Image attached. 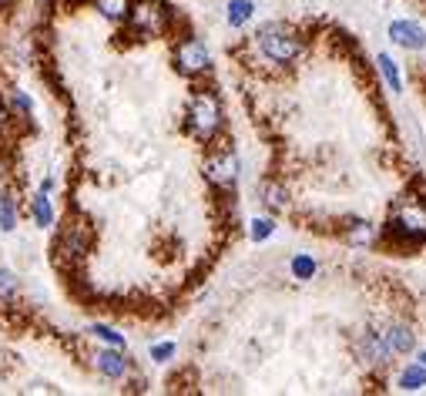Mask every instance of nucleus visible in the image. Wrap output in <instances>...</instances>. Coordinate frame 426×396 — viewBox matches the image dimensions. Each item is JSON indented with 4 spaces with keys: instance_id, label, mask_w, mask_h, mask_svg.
<instances>
[{
    "instance_id": "nucleus-13",
    "label": "nucleus",
    "mask_w": 426,
    "mask_h": 396,
    "mask_svg": "<svg viewBox=\"0 0 426 396\" xmlns=\"http://www.w3.org/2000/svg\"><path fill=\"white\" fill-rule=\"evenodd\" d=\"M343 235H346L349 246H356V248H369L379 242V228L372 225V222H366V219H349L346 225H343Z\"/></svg>"
},
{
    "instance_id": "nucleus-3",
    "label": "nucleus",
    "mask_w": 426,
    "mask_h": 396,
    "mask_svg": "<svg viewBox=\"0 0 426 396\" xmlns=\"http://www.w3.org/2000/svg\"><path fill=\"white\" fill-rule=\"evenodd\" d=\"M389 235L403 246L426 242V202L423 198H403L389 215Z\"/></svg>"
},
{
    "instance_id": "nucleus-22",
    "label": "nucleus",
    "mask_w": 426,
    "mask_h": 396,
    "mask_svg": "<svg viewBox=\"0 0 426 396\" xmlns=\"http://www.w3.org/2000/svg\"><path fill=\"white\" fill-rule=\"evenodd\" d=\"M17 292H20V289H17V279H14V272L0 265V306H14Z\"/></svg>"
},
{
    "instance_id": "nucleus-16",
    "label": "nucleus",
    "mask_w": 426,
    "mask_h": 396,
    "mask_svg": "<svg viewBox=\"0 0 426 396\" xmlns=\"http://www.w3.org/2000/svg\"><path fill=\"white\" fill-rule=\"evenodd\" d=\"M289 272H292V279L309 283L312 276L319 272V262H316V255H309V252H295L289 259Z\"/></svg>"
},
{
    "instance_id": "nucleus-14",
    "label": "nucleus",
    "mask_w": 426,
    "mask_h": 396,
    "mask_svg": "<svg viewBox=\"0 0 426 396\" xmlns=\"http://www.w3.org/2000/svg\"><path fill=\"white\" fill-rule=\"evenodd\" d=\"M396 386L403 390V393H420V390H426V363H409V366H403L400 370V377H396Z\"/></svg>"
},
{
    "instance_id": "nucleus-19",
    "label": "nucleus",
    "mask_w": 426,
    "mask_h": 396,
    "mask_svg": "<svg viewBox=\"0 0 426 396\" xmlns=\"http://www.w3.org/2000/svg\"><path fill=\"white\" fill-rule=\"evenodd\" d=\"M91 3H95V10L101 17L115 20V24L128 17V7H131V0H91Z\"/></svg>"
},
{
    "instance_id": "nucleus-9",
    "label": "nucleus",
    "mask_w": 426,
    "mask_h": 396,
    "mask_svg": "<svg viewBox=\"0 0 426 396\" xmlns=\"http://www.w3.org/2000/svg\"><path fill=\"white\" fill-rule=\"evenodd\" d=\"M389 40L403 51H423L426 47V31L416 24V20H393L386 27Z\"/></svg>"
},
{
    "instance_id": "nucleus-5",
    "label": "nucleus",
    "mask_w": 426,
    "mask_h": 396,
    "mask_svg": "<svg viewBox=\"0 0 426 396\" xmlns=\"http://www.w3.org/2000/svg\"><path fill=\"white\" fill-rule=\"evenodd\" d=\"M238 175H242V161L232 145H222L205 158V178L212 182L218 191H235L238 189Z\"/></svg>"
},
{
    "instance_id": "nucleus-10",
    "label": "nucleus",
    "mask_w": 426,
    "mask_h": 396,
    "mask_svg": "<svg viewBox=\"0 0 426 396\" xmlns=\"http://www.w3.org/2000/svg\"><path fill=\"white\" fill-rule=\"evenodd\" d=\"M379 333H383L386 346L393 349V356H409V353L416 349V333H413V326H409V322L393 319V322H386Z\"/></svg>"
},
{
    "instance_id": "nucleus-4",
    "label": "nucleus",
    "mask_w": 426,
    "mask_h": 396,
    "mask_svg": "<svg viewBox=\"0 0 426 396\" xmlns=\"http://www.w3.org/2000/svg\"><path fill=\"white\" fill-rule=\"evenodd\" d=\"M124 24L138 38H165L172 27V10L161 0H131Z\"/></svg>"
},
{
    "instance_id": "nucleus-7",
    "label": "nucleus",
    "mask_w": 426,
    "mask_h": 396,
    "mask_svg": "<svg viewBox=\"0 0 426 396\" xmlns=\"http://www.w3.org/2000/svg\"><path fill=\"white\" fill-rule=\"evenodd\" d=\"M174 68L188 77H202L212 71V51L205 47V40L195 38V34H185L174 47Z\"/></svg>"
},
{
    "instance_id": "nucleus-24",
    "label": "nucleus",
    "mask_w": 426,
    "mask_h": 396,
    "mask_svg": "<svg viewBox=\"0 0 426 396\" xmlns=\"http://www.w3.org/2000/svg\"><path fill=\"white\" fill-rule=\"evenodd\" d=\"M10 108H14L24 121H31V114H34V104H31V97L24 95V91H10Z\"/></svg>"
},
{
    "instance_id": "nucleus-12",
    "label": "nucleus",
    "mask_w": 426,
    "mask_h": 396,
    "mask_svg": "<svg viewBox=\"0 0 426 396\" xmlns=\"http://www.w3.org/2000/svg\"><path fill=\"white\" fill-rule=\"evenodd\" d=\"M259 202L265 205L269 215H279V212H286V205H289V189L279 178H262L259 182Z\"/></svg>"
},
{
    "instance_id": "nucleus-28",
    "label": "nucleus",
    "mask_w": 426,
    "mask_h": 396,
    "mask_svg": "<svg viewBox=\"0 0 426 396\" xmlns=\"http://www.w3.org/2000/svg\"><path fill=\"white\" fill-rule=\"evenodd\" d=\"M420 363H426V349H420Z\"/></svg>"
},
{
    "instance_id": "nucleus-26",
    "label": "nucleus",
    "mask_w": 426,
    "mask_h": 396,
    "mask_svg": "<svg viewBox=\"0 0 426 396\" xmlns=\"http://www.w3.org/2000/svg\"><path fill=\"white\" fill-rule=\"evenodd\" d=\"M3 125H7V108H3V101H0V134H3Z\"/></svg>"
},
{
    "instance_id": "nucleus-21",
    "label": "nucleus",
    "mask_w": 426,
    "mask_h": 396,
    "mask_svg": "<svg viewBox=\"0 0 426 396\" xmlns=\"http://www.w3.org/2000/svg\"><path fill=\"white\" fill-rule=\"evenodd\" d=\"M91 336H97L104 346H115V349H124V346H128V342H124V333H117L115 326H104V322H95V326H91Z\"/></svg>"
},
{
    "instance_id": "nucleus-2",
    "label": "nucleus",
    "mask_w": 426,
    "mask_h": 396,
    "mask_svg": "<svg viewBox=\"0 0 426 396\" xmlns=\"http://www.w3.org/2000/svg\"><path fill=\"white\" fill-rule=\"evenodd\" d=\"M225 128V108H222V97L202 88L188 97V108H185V132L192 134L195 141L202 145H212L215 138Z\"/></svg>"
},
{
    "instance_id": "nucleus-25",
    "label": "nucleus",
    "mask_w": 426,
    "mask_h": 396,
    "mask_svg": "<svg viewBox=\"0 0 426 396\" xmlns=\"http://www.w3.org/2000/svg\"><path fill=\"white\" fill-rule=\"evenodd\" d=\"M174 356V342H155V346H151V359H155V363H168V359Z\"/></svg>"
},
{
    "instance_id": "nucleus-27",
    "label": "nucleus",
    "mask_w": 426,
    "mask_h": 396,
    "mask_svg": "<svg viewBox=\"0 0 426 396\" xmlns=\"http://www.w3.org/2000/svg\"><path fill=\"white\" fill-rule=\"evenodd\" d=\"M10 3H14V0H0V10H3V7H10Z\"/></svg>"
},
{
    "instance_id": "nucleus-18",
    "label": "nucleus",
    "mask_w": 426,
    "mask_h": 396,
    "mask_svg": "<svg viewBox=\"0 0 426 396\" xmlns=\"http://www.w3.org/2000/svg\"><path fill=\"white\" fill-rule=\"evenodd\" d=\"M376 64H379V74H383V81H386V88L393 91V95H400V91H403V74H400V64H396L389 54H379V57H376Z\"/></svg>"
},
{
    "instance_id": "nucleus-20",
    "label": "nucleus",
    "mask_w": 426,
    "mask_h": 396,
    "mask_svg": "<svg viewBox=\"0 0 426 396\" xmlns=\"http://www.w3.org/2000/svg\"><path fill=\"white\" fill-rule=\"evenodd\" d=\"M275 219L272 215H255L252 222H249V239L252 242H269L272 235H275Z\"/></svg>"
},
{
    "instance_id": "nucleus-15",
    "label": "nucleus",
    "mask_w": 426,
    "mask_h": 396,
    "mask_svg": "<svg viewBox=\"0 0 426 396\" xmlns=\"http://www.w3.org/2000/svg\"><path fill=\"white\" fill-rule=\"evenodd\" d=\"M31 219L38 228H51L54 225V205H51V195L40 189L34 198H31Z\"/></svg>"
},
{
    "instance_id": "nucleus-17",
    "label": "nucleus",
    "mask_w": 426,
    "mask_h": 396,
    "mask_svg": "<svg viewBox=\"0 0 426 396\" xmlns=\"http://www.w3.org/2000/svg\"><path fill=\"white\" fill-rule=\"evenodd\" d=\"M255 17V3L252 0H229V7H225V20H229V27H245L249 20Z\"/></svg>"
},
{
    "instance_id": "nucleus-1",
    "label": "nucleus",
    "mask_w": 426,
    "mask_h": 396,
    "mask_svg": "<svg viewBox=\"0 0 426 396\" xmlns=\"http://www.w3.org/2000/svg\"><path fill=\"white\" fill-rule=\"evenodd\" d=\"M255 51L262 54V61H269L275 68H292V64H299L302 54H306V40L302 34L289 27V24H282V20H269V24H262L259 31H255Z\"/></svg>"
},
{
    "instance_id": "nucleus-23",
    "label": "nucleus",
    "mask_w": 426,
    "mask_h": 396,
    "mask_svg": "<svg viewBox=\"0 0 426 396\" xmlns=\"http://www.w3.org/2000/svg\"><path fill=\"white\" fill-rule=\"evenodd\" d=\"M17 228V205L10 195H0V232H14Z\"/></svg>"
},
{
    "instance_id": "nucleus-6",
    "label": "nucleus",
    "mask_w": 426,
    "mask_h": 396,
    "mask_svg": "<svg viewBox=\"0 0 426 396\" xmlns=\"http://www.w3.org/2000/svg\"><path fill=\"white\" fill-rule=\"evenodd\" d=\"M352 353H356V359H359L366 370H389V366L396 363L393 349H389L386 340H383V333H379V329H369V326L352 336Z\"/></svg>"
},
{
    "instance_id": "nucleus-8",
    "label": "nucleus",
    "mask_w": 426,
    "mask_h": 396,
    "mask_svg": "<svg viewBox=\"0 0 426 396\" xmlns=\"http://www.w3.org/2000/svg\"><path fill=\"white\" fill-rule=\"evenodd\" d=\"M88 248H91V228L84 225L81 219H74V222H67V225L60 228L58 252L64 259H84Z\"/></svg>"
},
{
    "instance_id": "nucleus-11",
    "label": "nucleus",
    "mask_w": 426,
    "mask_h": 396,
    "mask_svg": "<svg viewBox=\"0 0 426 396\" xmlns=\"http://www.w3.org/2000/svg\"><path fill=\"white\" fill-rule=\"evenodd\" d=\"M95 370L104 379H124L128 377V370H131V363H128V356H124V349L104 346V349H97L95 353Z\"/></svg>"
}]
</instances>
